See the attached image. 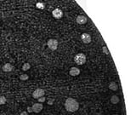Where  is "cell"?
<instances>
[{
  "mask_svg": "<svg viewBox=\"0 0 136 115\" xmlns=\"http://www.w3.org/2000/svg\"><path fill=\"white\" fill-rule=\"evenodd\" d=\"M65 107L66 111L71 112V113H74L76 111H78L79 108V103L78 101L73 99V98H67L65 102Z\"/></svg>",
  "mask_w": 136,
  "mask_h": 115,
  "instance_id": "1",
  "label": "cell"
},
{
  "mask_svg": "<svg viewBox=\"0 0 136 115\" xmlns=\"http://www.w3.org/2000/svg\"><path fill=\"white\" fill-rule=\"evenodd\" d=\"M74 61H75V62L77 63L78 65H83V64L86 62V56H85L84 54L79 53V54H77L75 55Z\"/></svg>",
  "mask_w": 136,
  "mask_h": 115,
  "instance_id": "2",
  "label": "cell"
},
{
  "mask_svg": "<svg viewBox=\"0 0 136 115\" xmlns=\"http://www.w3.org/2000/svg\"><path fill=\"white\" fill-rule=\"evenodd\" d=\"M48 47L52 50H57V47H58V41L56 39L51 38L49 40H48Z\"/></svg>",
  "mask_w": 136,
  "mask_h": 115,
  "instance_id": "3",
  "label": "cell"
},
{
  "mask_svg": "<svg viewBox=\"0 0 136 115\" xmlns=\"http://www.w3.org/2000/svg\"><path fill=\"white\" fill-rule=\"evenodd\" d=\"M44 94H45V92H44V90H43V89L37 88V89H35L34 92H33V97L34 98V99H38V98L42 97V96H44Z\"/></svg>",
  "mask_w": 136,
  "mask_h": 115,
  "instance_id": "4",
  "label": "cell"
},
{
  "mask_svg": "<svg viewBox=\"0 0 136 115\" xmlns=\"http://www.w3.org/2000/svg\"><path fill=\"white\" fill-rule=\"evenodd\" d=\"M32 108H33V111L34 112V113H40L43 108V103H39V102H37V103H34V104L33 105V106H32Z\"/></svg>",
  "mask_w": 136,
  "mask_h": 115,
  "instance_id": "5",
  "label": "cell"
},
{
  "mask_svg": "<svg viewBox=\"0 0 136 115\" xmlns=\"http://www.w3.org/2000/svg\"><path fill=\"white\" fill-rule=\"evenodd\" d=\"M52 15H53V17H54L55 19H61L63 16V12L61 9H55L52 11Z\"/></svg>",
  "mask_w": 136,
  "mask_h": 115,
  "instance_id": "6",
  "label": "cell"
},
{
  "mask_svg": "<svg viewBox=\"0 0 136 115\" xmlns=\"http://www.w3.org/2000/svg\"><path fill=\"white\" fill-rule=\"evenodd\" d=\"M81 39H82V41L84 43H89L91 42V40H92L90 35L86 33H82V34L81 35Z\"/></svg>",
  "mask_w": 136,
  "mask_h": 115,
  "instance_id": "7",
  "label": "cell"
},
{
  "mask_svg": "<svg viewBox=\"0 0 136 115\" xmlns=\"http://www.w3.org/2000/svg\"><path fill=\"white\" fill-rule=\"evenodd\" d=\"M76 21H77V22H78V24L83 25V24H85L87 21H88V19H87L86 16L81 15H78V17H77V19H76Z\"/></svg>",
  "mask_w": 136,
  "mask_h": 115,
  "instance_id": "8",
  "label": "cell"
},
{
  "mask_svg": "<svg viewBox=\"0 0 136 115\" xmlns=\"http://www.w3.org/2000/svg\"><path fill=\"white\" fill-rule=\"evenodd\" d=\"M14 69V66L10 63H6L3 66V71L6 72H9L11 71H13Z\"/></svg>",
  "mask_w": 136,
  "mask_h": 115,
  "instance_id": "9",
  "label": "cell"
},
{
  "mask_svg": "<svg viewBox=\"0 0 136 115\" xmlns=\"http://www.w3.org/2000/svg\"><path fill=\"white\" fill-rule=\"evenodd\" d=\"M69 73L71 76H78L80 74V70L78 67H71L69 71Z\"/></svg>",
  "mask_w": 136,
  "mask_h": 115,
  "instance_id": "10",
  "label": "cell"
},
{
  "mask_svg": "<svg viewBox=\"0 0 136 115\" xmlns=\"http://www.w3.org/2000/svg\"><path fill=\"white\" fill-rule=\"evenodd\" d=\"M109 89L113 91L117 90V89H118V85H117L116 82H111L110 85H109Z\"/></svg>",
  "mask_w": 136,
  "mask_h": 115,
  "instance_id": "11",
  "label": "cell"
},
{
  "mask_svg": "<svg viewBox=\"0 0 136 115\" xmlns=\"http://www.w3.org/2000/svg\"><path fill=\"white\" fill-rule=\"evenodd\" d=\"M119 97L117 96H116V95H114V96H112L111 97V103L112 104H117L119 102Z\"/></svg>",
  "mask_w": 136,
  "mask_h": 115,
  "instance_id": "12",
  "label": "cell"
},
{
  "mask_svg": "<svg viewBox=\"0 0 136 115\" xmlns=\"http://www.w3.org/2000/svg\"><path fill=\"white\" fill-rule=\"evenodd\" d=\"M31 68V65L29 64V63H25L23 66H22V70L23 71H27V70H29Z\"/></svg>",
  "mask_w": 136,
  "mask_h": 115,
  "instance_id": "13",
  "label": "cell"
},
{
  "mask_svg": "<svg viewBox=\"0 0 136 115\" xmlns=\"http://www.w3.org/2000/svg\"><path fill=\"white\" fill-rule=\"evenodd\" d=\"M28 78H29V76L27 74H21V75L20 76V79L21 81H26V80H27Z\"/></svg>",
  "mask_w": 136,
  "mask_h": 115,
  "instance_id": "14",
  "label": "cell"
},
{
  "mask_svg": "<svg viewBox=\"0 0 136 115\" xmlns=\"http://www.w3.org/2000/svg\"><path fill=\"white\" fill-rule=\"evenodd\" d=\"M6 102H7V100H6V97H5V96H0V105L5 104Z\"/></svg>",
  "mask_w": 136,
  "mask_h": 115,
  "instance_id": "15",
  "label": "cell"
},
{
  "mask_svg": "<svg viewBox=\"0 0 136 115\" xmlns=\"http://www.w3.org/2000/svg\"><path fill=\"white\" fill-rule=\"evenodd\" d=\"M36 6H37V9H43L45 8V6H44V4H43V3H37Z\"/></svg>",
  "mask_w": 136,
  "mask_h": 115,
  "instance_id": "16",
  "label": "cell"
},
{
  "mask_svg": "<svg viewBox=\"0 0 136 115\" xmlns=\"http://www.w3.org/2000/svg\"><path fill=\"white\" fill-rule=\"evenodd\" d=\"M54 98H49L48 99V102H47V103H48V105H53L54 104Z\"/></svg>",
  "mask_w": 136,
  "mask_h": 115,
  "instance_id": "17",
  "label": "cell"
},
{
  "mask_svg": "<svg viewBox=\"0 0 136 115\" xmlns=\"http://www.w3.org/2000/svg\"><path fill=\"white\" fill-rule=\"evenodd\" d=\"M37 100H38L39 103H43V102H44L46 101V98H45V96H42V97L38 98Z\"/></svg>",
  "mask_w": 136,
  "mask_h": 115,
  "instance_id": "18",
  "label": "cell"
},
{
  "mask_svg": "<svg viewBox=\"0 0 136 115\" xmlns=\"http://www.w3.org/2000/svg\"><path fill=\"white\" fill-rule=\"evenodd\" d=\"M102 50H103V52L105 53L106 55H109L110 54V52H109V50H107V48H106V46H104L103 49H102Z\"/></svg>",
  "mask_w": 136,
  "mask_h": 115,
  "instance_id": "19",
  "label": "cell"
},
{
  "mask_svg": "<svg viewBox=\"0 0 136 115\" xmlns=\"http://www.w3.org/2000/svg\"><path fill=\"white\" fill-rule=\"evenodd\" d=\"M27 113H33V108H32V106H28L27 107V111H26Z\"/></svg>",
  "mask_w": 136,
  "mask_h": 115,
  "instance_id": "20",
  "label": "cell"
},
{
  "mask_svg": "<svg viewBox=\"0 0 136 115\" xmlns=\"http://www.w3.org/2000/svg\"><path fill=\"white\" fill-rule=\"evenodd\" d=\"M21 115H28V113L26 111H23V112L21 113Z\"/></svg>",
  "mask_w": 136,
  "mask_h": 115,
  "instance_id": "21",
  "label": "cell"
},
{
  "mask_svg": "<svg viewBox=\"0 0 136 115\" xmlns=\"http://www.w3.org/2000/svg\"><path fill=\"white\" fill-rule=\"evenodd\" d=\"M112 115H117V114H112Z\"/></svg>",
  "mask_w": 136,
  "mask_h": 115,
  "instance_id": "22",
  "label": "cell"
}]
</instances>
